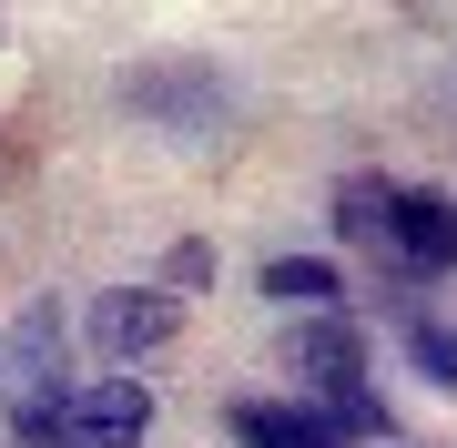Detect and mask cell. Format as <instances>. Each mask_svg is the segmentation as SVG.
<instances>
[{
  "label": "cell",
  "mask_w": 457,
  "mask_h": 448,
  "mask_svg": "<svg viewBox=\"0 0 457 448\" xmlns=\"http://www.w3.org/2000/svg\"><path fill=\"white\" fill-rule=\"evenodd\" d=\"M336 224L356 234V245H376L396 275H457V204H447V194L356 173V183L336 194Z\"/></svg>",
  "instance_id": "6da1fadb"
},
{
  "label": "cell",
  "mask_w": 457,
  "mask_h": 448,
  "mask_svg": "<svg viewBox=\"0 0 457 448\" xmlns=\"http://www.w3.org/2000/svg\"><path fill=\"white\" fill-rule=\"evenodd\" d=\"M275 357L326 398V418H336L345 438H386V398L366 387V336L345 326V316H305V326H285Z\"/></svg>",
  "instance_id": "7a4b0ae2"
},
{
  "label": "cell",
  "mask_w": 457,
  "mask_h": 448,
  "mask_svg": "<svg viewBox=\"0 0 457 448\" xmlns=\"http://www.w3.org/2000/svg\"><path fill=\"white\" fill-rule=\"evenodd\" d=\"M143 428H153V398L132 377H71L62 398H41L21 418L31 448H143Z\"/></svg>",
  "instance_id": "3957f363"
},
{
  "label": "cell",
  "mask_w": 457,
  "mask_h": 448,
  "mask_svg": "<svg viewBox=\"0 0 457 448\" xmlns=\"http://www.w3.org/2000/svg\"><path fill=\"white\" fill-rule=\"evenodd\" d=\"M82 326H92L102 357H143V347H163L183 326V296H163V285H112V296H92Z\"/></svg>",
  "instance_id": "277c9868"
},
{
  "label": "cell",
  "mask_w": 457,
  "mask_h": 448,
  "mask_svg": "<svg viewBox=\"0 0 457 448\" xmlns=\"http://www.w3.org/2000/svg\"><path fill=\"white\" fill-rule=\"evenodd\" d=\"M234 438H245V448H345V428L326 408H275V398L234 408Z\"/></svg>",
  "instance_id": "5b68a950"
},
{
  "label": "cell",
  "mask_w": 457,
  "mask_h": 448,
  "mask_svg": "<svg viewBox=\"0 0 457 448\" xmlns=\"http://www.w3.org/2000/svg\"><path fill=\"white\" fill-rule=\"evenodd\" d=\"M264 296H285V306H305V316H336V266H315V255H275L264 266Z\"/></svg>",
  "instance_id": "8992f818"
},
{
  "label": "cell",
  "mask_w": 457,
  "mask_h": 448,
  "mask_svg": "<svg viewBox=\"0 0 457 448\" xmlns=\"http://www.w3.org/2000/svg\"><path fill=\"white\" fill-rule=\"evenodd\" d=\"M407 357H417V377L457 387V326H437V316H407Z\"/></svg>",
  "instance_id": "52a82bcc"
},
{
  "label": "cell",
  "mask_w": 457,
  "mask_h": 448,
  "mask_svg": "<svg viewBox=\"0 0 457 448\" xmlns=\"http://www.w3.org/2000/svg\"><path fill=\"white\" fill-rule=\"evenodd\" d=\"M163 275H173V285H204V275H213V255H204V245H173V266H163Z\"/></svg>",
  "instance_id": "ba28073f"
}]
</instances>
